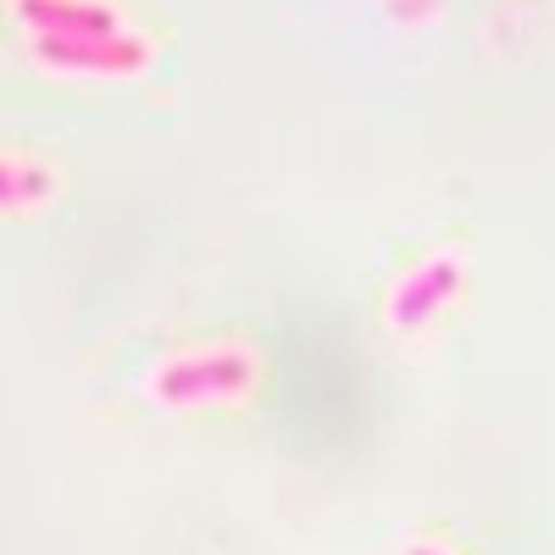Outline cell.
Returning a JSON list of instances; mask_svg holds the SVG:
<instances>
[{
	"instance_id": "cell-6",
	"label": "cell",
	"mask_w": 555,
	"mask_h": 555,
	"mask_svg": "<svg viewBox=\"0 0 555 555\" xmlns=\"http://www.w3.org/2000/svg\"><path fill=\"white\" fill-rule=\"evenodd\" d=\"M400 555H450V550H439V544H428V539H416V544H405Z\"/></svg>"
},
{
	"instance_id": "cell-2",
	"label": "cell",
	"mask_w": 555,
	"mask_h": 555,
	"mask_svg": "<svg viewBox=\"0 0 555 555\" xmlns=\"http://www.w3.org/2000/svg\"><path fill=\"white\" fill-rule=\"evenodd\" d=\"M461 289H467V256H461V250H439L423 267H411L400 284L389 289L384 317H389L395 334H411V328H423L439 306H450Z\"/></svg>"
},
{
	"instance_id": "cell-3",
	"label": "cell",
	"mask_w": 555,
	"mask_h": 555,
	"mask_svg": "<svg viewBox=\"0 0 555 555\" xmlns=\"http://www.w3.org/2000/svg\"><path fill=\"white\" fill-rule=\"evenodd\" d=\"M151 39L139 34H101V39H34V62L51 73H106V78H133L151 67Z\"/></svg>"
},
{
	"instance_id": "cell-5",
	"label": "cell",
	"mask_w": 555,
	"mask_h": 555,
	"mask_svg": "<svg viewBox=\"0 0 555 555\" xmlns=\"http://www.w3.org/2000/svg\"><path fill=\"white\" fill-rule=\"evenodd\" d=\"M56 195V172L28 156H7L0 151V211H23V206H44Z\"/></svg>"
},
{
	"instance_id": "cell-4",
	"label": "cell",
	"mask_w": 555,
	"mask_h": 555,
	"mask_svg": "<svg viewBox=\"0 0 555 555\" xmlns=\"http://www.w3.org/2000/svg\"><path fill=\"white\" fill-rule=\"evenodd\" d=\"M17 17L34 28V39H101V34H122V12L117 7H56V0H28V7H17Z\"/></svg>"
},
{
	"instance_id": "cell-1",
	"label": "cell",
	"mask_w": 555,
	"mask_h": 555,
	"mask_svg": "<svg viewBox=\"0 0 555 555\" xmlns=\"http://www.w3.org/2000/svg\"><path fill=\"white\" fill-rule=\"evenodd\" d=\"M256 356L250 350H190V356H172L167 366L151 373V395L162 405H211V400H240L256 389Z\"/></svg>"
}]
</instances>
